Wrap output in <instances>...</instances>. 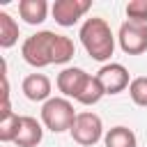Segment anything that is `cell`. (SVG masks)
<instances>
[{"label": "cell", "mask_w": 147, "mask_h": 147, "mask_svg": "<svg viewBox=\"0 0 147 147\" xmlns=\"http://www.w3.org/2000/svg\"><path fill=\"white\" fill-rule=\"evenodd\" d=\"M41 138H44L41 124L34 117H30V115L21 117V129H18V136H16L14 145L16 147H37L41 142Z\"/></svg>", "instance_id": "cell-10"}, {"label": "cell", "mask_w": 147, "mask_h": 147, "mask_svg": "<svg viewBox=\"0 0 147 147\" xmlns=\"http://www.w3.org/2000/svg\"><path fill=\"white\" fill-rule=\"evenodd\" d=\"M76 110H74V103L69 99H62V96H53L48 99L44 106H41V122L48 131L53 133H64V131H71L74 122H76Z\"/></svg>", "instance_id": "cell-3"}, {"label": "cell", "mask_w": 147, "mask_h": 147, "mask_svg": "<svg viewBox=\"0 0 147 147\" xmlns=\"http://www.w3.org/2000/svg\"><path fill=\"white\" fill-rule=\"evenodd\" d=\"M74 53H76L74 41H71L67 34H57V39H55V51H53V64H64V62H69V60L74 57Z\"/></svg>", "instance_id": "cell-16"}, {"label": "cell", "mask_w": 147, "mask_h": 147, "mask_svg": "<svg viewBox=\"0 0 147 147\" xmlns=\"http://www.w3.org/2000/svg\"><path fill=\"white\" fill-rule=\"evenodd\" d=\"M96 78L101 80L106 94H119L124 92L129 85H131V78H129V71L124 64H117V62H110V64H103L96 74Z\"/></svg>", "instance_id": "cell-7"}, {"label": "cell", "mask_w": 147, "mask_h": 147, "mask_svg": "<svg viewBox=\"0 0 147 147\" xmlns=\"http://www.w3.org/2000/svg\"><path fill=\"white\" fill-rule=\"evenodd\" d=\"M129 96L136 106H142L147 108V76H138L131 80L129 85Z\"/></svg>", "instance_id": "cell-17"}, {"label": "cell", "mask_w": 147, "mask_h": 147, "mask_svg": "<svg viewBox=\"0 0 147 147\" xmlns=\"http://www.w3.org/2000/svg\"><path fill=\"white\" fill-rule=\"evenodd\" d=\"M103 136H106V133H103V122H101V117H99L96 113H90V110L78 113L74 126H71V138H74V142H78V145H83V147H92V145H96Z\"/></svg>", "instance_id": "cell-4"}, {"label": "cell", "mask_w": 147, "mask_h": 147, "mask_svg": "<svg viewBox=\"0 0 147 147\" xmlns=\"http://www.w3.org/2000/svg\"><path fill=\"white\" fill-rule=\"evenodd\" d=\"M103 145L106 147H136L138 138L129 126H113L106 131L103 136Z\"/></svg>", "instance_id": "cell-12"}, {"label": "cell", "mask_w": 147, "mask_h": 147, "mask_svg": "<svg viewBox=\"0 0 147 147\" xmlns=\"http://www.w3.org/2000/svg\"><path fill=\"white\" fill-rule=\"evenodd\" d=\"M103 94H106V90H103L101 80L96 76H87L83 87H80V92H78V96H76V101L83 103V106H94L96 101H101Z\"/></svg>", "instance_id": "cell-13"}, {"label": "cell", "mask_w": 147, "mask_h": 147, "mask_svg": "<svg viewBox=\"0 0 147 147\" xmlns=\"http://www.w3.org/2000/svg\"><path fill=\"white\" fill-rule=\"evenodd\" d=\"M18 129H21V117L14 110L0 117V140L2 142H14L18 136Z\"/></svg>", "instance_id": "cell-15"}, {"label": "cell", "mask_w": 147, "mask_h": 147, "mask_svg": "<svg viewBox=\"0 0 147 147\" xmlns=\"http://www.w3.org/2000/svg\"><path fill=\"white\" fill-rule=\"evenodd\" d=\"M80 41L87 51V55L96 62H106L110 60L113 51H115V34L110 30V25L106 23V18L101 16H92L80 25Z\"/></svg>", "instance_id": "cell-1"}, {"label": "cell", "mask_w": 147, "mask_h": 147, "mask_svg": "<svg viewBox=\"0 0 147 147\" xmlns=\"http://www.w3.org/2000/svg\"><path fill=\"white\" fill-rule=\"evenodd\" d=\"M16 41H18V23L7 11H0V46L11 48Z\"/></svg>", "instance_id": "cell-14"}, {"label": "cell", "mask_w": 147, "mask_h": 147, "mask_svg": "<svg viewBox=\"0 0 147 147\" xmlns=\"http://www.w3.org/2000/svg\"><path fill=\"white\" fill-rule=\"evenodd\" d=\"M48 14V5L46 0H21L18 2V16L28 23V25H39L46 21Z\"/></svg>", "instance_id": "cell-11"}, {"label": "cell", "mask_w": 147, "mask_h": 147, "mask_svg": "<svg viewBox=\"0 0 147 147\" xmlns=\"http://www.w3.org/2000/svg\"><path fill=\"white\" fill-rule=\"evenodd\" d=\"M55 39H57V34L51 32V30H41V32L30 34V37L23 41V46H21L23 60H25L30 67H34V69H41V67L53 64Z\"/></svg>", "instance_id": "cell-2"}, {"label": "cell", "mask_w": 147, "mask_h": 147, "mask_svg": "<svg viewBox=\"0 0 147 147\" xmlns=\"http://www.w3.org/2000/svg\"><path fill=\"white\" fill-rule=\"evenodd\" d=\"M119 48L126 55H140L147 51V25L142 23H133V21H124L119 25Z\"/></svg>", "instance_id": "cell-5"}, {"label": "cell", "mask_w": 147, "mask_h": 147, "mask_svg": "<svg viewBox=\"0 0 147 147\" xmlns=\"http://www.w3.org/2000/svg\"><path fill=\"white\" fill-rule=\"evenodd\" d=\"M87 76H90V74H85L80 67H67V69H62V71L57 74V90H60L64 96H74V99H76Z\"/></svg>", "instance_id": "cell-8"}, {"label": "cell", "mask_w": 147, "mask_h": 147, "mask_svg": "<svg viewBox=\"0 0 147 147\" xmlns=\"http://www.w3.org/2000/svg\"><path fill=\"white\" fill-rule=\"evenodd\" d=\"M21 90H23V94L30 101H44L46 103L51 99V80L44 74H30V76H25Z\"/></svg>", "instance_id": "cell-9"}, {"label": "cell", "mask_w": 147, "mask_h": 147, "mask_svg": "<svg viewBox=\"0 0 147 147\" xmlns=\"http://www.w3.org/2000/svg\"><path fill=\"white\" fill-rule=\"evenodd\" d=\"M126 16L133 23L147 25V0H131L126 5Z\"/></svg>", "instance_id": "cell-18"}, {"label": "cell", "mask_w": 147, "mask_h": 147, "mask_svg": "<svg viewBox=\"0 0 147 147\" xmlns=\"http://www.w3.org/2000/svg\"><path fill=\"white\" fill-rule=\"evenodd\" d=\"M90 7H92L90 0H55L51 11H53V18H55L57 25L71 28L74 23H78L87 14Z\"/></svg>", "instance_id": "cell-6"}]
</instances>
